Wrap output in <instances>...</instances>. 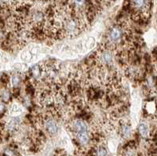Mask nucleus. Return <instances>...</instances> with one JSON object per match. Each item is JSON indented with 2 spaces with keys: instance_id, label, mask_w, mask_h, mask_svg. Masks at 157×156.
<instances>
[{
  "instance_id": "8",
  "label": "nucleus",
  "mask_w": 157,
  "mask_h": 156,
  "mask_svg": "<svg viewBox=\"0 0 157 156\" xmlns=\"http://www.w3.org/2000/svg\"><path fill=\"white\" fill-rule=\"evenodd\" d=\"M23 112V108L19 104H13L12 106L9 109V112L11 115H14V117H16V115H18Z\"/></svg>"
},
{
  "instance_id": "5",
  "label": "nucleus",
  "mask_w": 157,
  "mask_h": 156,
  "mask_svg": "<svg viewBox=\"0 0 157 156\" xmlns=\"http://www.w3.org/2000/svg\"><path fill=\"white\" fill-rule=\"evenodd\" d=\"M131 6L137 12H145L148 7L146 0H132Z\"/></svg>"
},
{
  "instance_id": "6",
  "label": "nucleus",
  "mask_w": 157,
  "mask_h": 156,
  "mask_svg": "<svg viewBox=\"0 0 157 156\" xmlns=\"http://www.w3.org/2000/svg\"><path fill=\"white\" fill-rule=\"evenodd\" d=\"M76 139L78 144L81 146H86L90 141V137L88 133H85V134H76Z\"/></svg>"
},
{
  "instance_id": "3",
  "label": "nucleus",
  "mask_w": 157,
  "mask_h": 156,
  "mask_svg": "<svg viewBox=\"0 0 157 156\" xmlns=\"http://www.w3.org/2000/svg\"><path fill=\"white\" fill-rule=\"evenodd\" d=\"M4 128H6L10 133H15L20 129V119L18 117H12L3 124Z\"/></svg>"
},
{
  "instance_id": "12",
  "label": "nucleus",
  "mask_w": 157,
  "mask_h": 156,
  "mask_svg": "<svg viewBox=\"0 0 157 156\" xmlns=\"http://www.w3.org/2000/svg\"><path fill=\"white\" fill-rule=\"evenodd\" d=\"M6 111V106H5V104H4L3 102H1V101H0V114H4Z\"/></svg>"
},
{
  "instance_id": "1",
  "label": "nucleus",
  "mask_w": 157,
  "mask_h": 156,
  "mask_svg": "<svg viewBox=\"0 0 157 156\" xmlns=\"http://www.w3.org/2000/svg\"><path fill=\"white\" fill-rule=\"evenodd\" d=\"M39 123L40 125H42L44 131L48 135L53 136L57 133L58 126H57L56 117H54L51 113L49 114H46L44 117L41 118V119L39 120Z\"/></svg>"
},
{
  "instance_id": "2",
  "label": "nucleus",
  "mask_w": 157,
  "mask_h": 156,
  "mask_svg": "<svg viewBox=\"0 0 157 156\" xmlns=\"http://www.w3.org/2000/svg\"><path fill=\"white\" fill-rule=\"evenodd\" d=\"M71 130L76 134L88 133V125L83 119H76L72 121L70 124Z\"/></svg>"
},
{
  "instance_id": "9",
  "label": "nucleus",
  "mask_w": 157,
  "mask_h": 156,
  "mask_svg": "<svg viewBox=\"0 0 157 156\" xmlns=\"http://www.w3.org/2000/svg\"><path fill=\"white\" fill-rule=\"evenodd\" d=\"M11 97V94L8 89L6 88H3L0 90V100L3 102H9Z\"/></svg>"
},
{
  "instance_id": "10",
  "label": "nucleus",
  "mask_w": 157,
  "mask_h": 156,
  "mask_svg": "<svg viewBox=\"0 0 157 156\" xmlns=\"http://www.w3.org/2000/svg\"><path fill=\"white\" fill-rule=\"evenodd\" d=\"M21 82V77L19 75H13L11 76V82L13 87H17Z\"/></svg>"
},
{
  "instance_id": "4",
  "label": "nucleus",
  "mask_w": 157,
  "mask_h": 156,
  "mask_svg": "<svg viewBox=\"0 0 157 156\" xmlns=\"http://www.w3.org/2000/svg\"><path fill=\"white\" fill-rule=\"evenodd\" d=\"M119 129V133L121 137L124 139L129 138L132 134V128L131 125L126 122H122L119 123V125L118 126Z\"/></svg>"
},
{
  "instance_id": "11",
  "label": "nucleus",
  "mask_w": 157,
  "mask_h": 156,
  "mask_svg": "<svg viewBox=\"0 0 157 156\" xmlns=\"http://www.w3.org/2000/svg\"><path fill=\"white\" fill-rule=\"evenodd\" d=\"M74 2V4L76 5V6L78 7H82L85 5V3H86V0H73Z\"/></svg>"
},
{
  "instance_id": "7",
  "label": "nucleus",
  "mask_w": 157,
  "mask_h": 156,
  "mask_svg": "<svg viewBox=\"0 0 157 156\" xmlns=\"http://www.w3.org/2000/svg\"><path fill=\"white\" fill-rule=\"evenodd\" d=\"M138 132L141 137L144 139H147L150 135V129L148 124H146L145 123H141L138 126Z\"/></svg>"
}]
</instances>
